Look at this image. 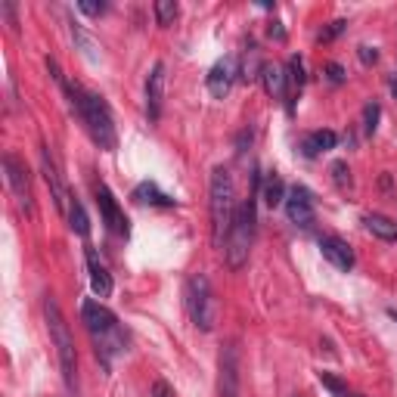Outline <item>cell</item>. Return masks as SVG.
<instances>
[{"label": "cell", "instance_id": "cell-8", "mask_svg": "<svg viewBox=\"0 0 397 397\" xmlns=\"http://www.w3.org/2000/svg\"><path fill=\"white\" fill-rule=\"evenodd\" d=\"M0 165H4V181H6V186H10L19 212L25 217H35V193H31V177H28L25 161H19L13 152H4Z\"/></svg>", "mask_w": 397, "mask_h": 397}, {"label": "cell", "instance_id": "cell-2", "mask_svg": "<svg viewBox=\"0 0 397 397\" xmlns=\"http://www.w3.org/2000/svg\"><path fill=\"white\" fill-rule=\"evenodd\" d=\"M81 320L87 326L93 348H97V357L103 360V367L109 369L118 357L128 354V329L121 326V320L115 317V310H109L103 301L87 298L81 305Z\"/></svg>", "mask_w": 397, "mask_h": 397}, {"label": "cell", "instance_id": "cell-5", "mask_svg": "<svg viewBox=\"0 0 397 397\" xmlns=\"http://www.w3.org/2000/svg\"><path fill=\"white\" fill-rule=\"evenodd\" d=\"M258 199H261L258 193H252L236 208L230 236L224 243V258H227L230 270H243L248 261V252H252V243H255V230H258Z\"/></svg>", "mask_w": 397, "mask_h": 397}, {"label": "cell", "instance_id": "cell-34", "mask_svg": "<svg viewBox=\"0 0 397 397\" xmlns=\"http://www.w3.org/2000/svg\"><path fill=\"white\" fill-rule=\"evenodd\" d=\"M388 317H391V320L397 323V307H388Z\"/></svg>", "mask_w": 397, "mask_h": 397}, {"label": "cell", "instance_id": "cell-11", "mask_svg": "<svg viewBox=\"0 0 397 397\" xmlns=\"http://www.w3.org/2000/svg\"><path fill=\"white\" fill-rule=\"evenodd\" d=\"M286 217L295 224V227H301V230H310L314 227V196H310V190L307 186H301V183H295L289 186V196H286Z\"/></svg>", "mask_w": 397, "mask_h": 397}, {"label": "cell", "instance_id": "cell-24", "mask_svg": "<svg viewBox=\"0 0 397 397\" xmlns=\"http://www.w3.org/2000/svg\"><path fill=\"white\" fill-rule=\"evenodd\" d=\"M379 118H382V106L372 99V103L363 106V134L372 137L379 130Z\"/></svg>", "mask_w": 397, "mask_h": 397}, {"label": "cell", "instance_id": "cell-21", "mask_svg": "<svg viewBox=\"0 0 397 397\" xmlns=\"http://www.w3.org/2000/svg\"><path fill=\"white\" fill-rule=\"evenodd\" d=\"M286 196H289V186L283 183V177L270 174L267 183H264V193H261L264 205H267V208H279V205H286Z\"/></svg>", "mask_w": 397, "mask_h": 397}, {"label": "cell", "instance_id": "cell-26", "mask_svg": "<svg viewBox=\"0 0 397 397\" xmlns=\"http://www.w3.org/2000/svg\"><path fill=\"white\" fill-rule=\"evenodd\" d=\"M345 28H348V19H336V22H329L323 31H320V37L317 41L320 44H326V41H336L338 35H345Z\"/></svg>", "mask_w": 397, "mask_h": 397}, {"label": "cell", "instance_id": "cell-27", "mask_svg": "<svg viewBox=\"0 0 397 397\" xmlns=\"http://www.w3.org/2000/svg\"><path fill=\"white\" fill-rule=\"evenodd\" d=\"M357 56H360L363 66H376V62H379V50H376V47H369V44H360V47H357Z\"/></svg>", "mask_w": 397, "mask_h": 397}, {"label": "cell", "instance_id": "cell-3", "mask_svg": "<svg viewBox=\"0 0 397 397\" xmlns=\"http://www.w3.org/2000/svg\"><path fill=\"white\" fill-rule=\"evenodd\" d=\"M208 208H212V243L224 252V243L230 236L233 217H236V183H233L230 168L217 165L208 181Z\"/></svg>", "mask_w": 397, "mask_h": 397}, {"label": "cell", "instance_id": "cell-17", "mask_svg": "<svg viewBox=\"0 0 397 397\" xmlns=\"http://www.w3.org/2000/svg\"><path fill=\"white\" fill-rule=\"evenodd\" d=\"M130 199L140 202V205H159V208H177V199L168 196V193L159 190V183L155 181H143L134 186V193H130Z\"/></svg>", "mask_w": 397, "mask_h": 397}, {"label": "cell", "instance_id": "cell-35", "mask_svg": "<svg viewBox=\"0 0 397 397\" xmlns=\"http://www.w3.org/2000/svg\"><path fill=\"white\" fill-rule=\"evenodd\" d=\"M295 397H298V394H295Z\"/></svg>", "mask_w": 397, "mask_h": 397}, {"label": "cell", "instance_id": "cell-30", "mask_svg": "<svg viewBox=\"0 0 397 397\" xmlns=\"http://www.w3.org/2000/svg\"><path fill=\"white\" fill-rule=\"evenodd\" d=\"M0 13L6 16V22H10V28H13V31H19V22H16V4L4 0V4H0Z\"/></svg>", "mask_w": 397, "mask_h": 397}, {"label": "cell", "instance_id": "cell-6", "mask_svg": "<svg viewBox=\"0 0 397 397\" xmlns=\"http://www.w3.org/2000/svg\"><path fill=\"white\" fill-rule=\"evenodd\" d=\"M186 314L199 332H214L217 326V298L205 274H193L186 279Z\"/></svg>", "mask_w": 397, "mask_h": 397}, {"label": "cell", "instance_id": "cell-32", "mask_svg": "<svg viewBox=\"0 0 397 397\" xmlns=\"http://www.w3.org/2000/svg\"><path fill=\"white\" fill-rule=\"evenodd\" d=\"M267 35L274 37V41H286V28H283V22H274V25L267 28Z\"/></svg>", "mask_w": 397, "mask_h": 397}, {"label": "cell", "instance_id": "cell-18", "mask_svg": "<svg viewBox=\"0 0 397 397\" xmlns=\"http://www.w3.org/2000/svg\"><path fill=\"white\" fill-rule=\"evenodd\" d=\"M338 146V134L336 130H310V134H305V140H301V152L307 155V159H317V155L329 152Z\"/></svg>", "mask_w": 397, "mask_h": 397}, {"label": "cell", "instance_id": "cell-29", "mask_svg": "<svg viewBox=\"0 0 397 397\" xmlns=\"http://www.w3.org/2000/svg\"><path fill=\"white\" fill-rule=\"evenodd\" d=\"M78 10H81L84 16H103L106 4H90V0H81V4H78Z\"/></svg>", "mask_w": 397, "mask_h": 397}, {"label": "cell", "instance_id": "cell-1", "mask_svg": "<svg viewBox=\"0 0 397 397\" xmlns=\"http://www.w3.org/2000/svg\"><path fill=\"white\" fill-rule=\"evenodd\" d=\"M62 93L68 97V109L78 115V121L84 124V130L90 134V140L99 146L103 152H115L118 149V130H115V118L112 109L99 93L84 90L78 81H62L59 84Z\"/></svg>", "mask_w": 397, "mask_h": 397}, {"label": "cell", "instance_id": "cell-4", "mask_svg": "<svg viewBox=\"0 0 397 397\" xmlns=\"http://www.w3.org/2000/svg\"><path fill=\"white\" fill-rule=\"evenodd\" d=\"M44 317H47V329H50V341H53V348H56V360H59L66 391L78 397V351H75L72 329H68L56 298H44Z\"/></svg>", "mask_w": 397, "mask_h": 397}, {"label": "cell", "instance_id": "cell-14", "mask_svg": "<svg viewBox=\"0 0 397 397\" xmlns=\"http://www.w3.org/2000/svg\"><path fill=\"white\" fill-rule=\"evenodd\" d=\"M320 255L326 261L332 264V267H338V270H354V264H357V258H354V248L348 245V239H341V236H320Z\"/></svg>", "mask_w": 397, "mask_h": 397}, {"label": "cell", "instance_id": "cell-12", "mask_svg": "<svg viewBox=\"0 0 397 397\" xmlns=\"http://www.w3.org/2000/svg\"><path fill=\"white\" fill-rule=\"evenodd\" d=\"M236 75H239V62H236V56H224V59H217L214 66H212V72H208V78H205L208 93H212L214 99H224V97L230 93L233 81H236Z\"/></svg>", "mask_w": 397, "mask_h": 397}, {"label": "cell", "instance_id": "cell-33", "mask_svg": "<svg viewBox=\"0 0 397 397\" xmlns=\"http://www.w3.org/2000/svg\"><path fill=\"white\" fill-rule=\"evenodd\" d=\"M391 93H394V99H397V75H391Z\"/></svg>", "mask_w": 397, "mask_h": 397}, {"label": "cell", "instance_id": "cell-31", "mask_svg": "<svg viewBox=\"0 0 397 397\" xmlns=\"http://www.w3.org/2000/svg\"><path fill=\"white\" fill-rule=\"evenodd\" d=\"M152 397H174V394H171V385H168V382H161V379H159V382L152 385Z\"/></svg>", "mask_w": 397, "mask_h": 397}, {"label": "cell", "instance_id": "cell-7", "mask_svg": "<svg viewBox=\"0 0 397 397\" xmlns=\"http://www.w3.org/2000/svg\"><path fill=\"white\" fill-rule=\"evenodd\" d=\"M217 397H243V351L239 341H227L217 357Z\"/></svg>", "mask_w": 397, "mask_h": 397}, {"label": "cell", "instance_id": "cell-22", "mask_svg": "<svg viewBox=\"0 0 397 397\" xmlns=\"http://www.w3.org/2000/svg\"><path fill=\"white\" fill-rule=\"evenodd\" d=\"M177 10H181V6H177V0H155V4H152L155 22H159L161 28H168L171 22L177 19Z\"/></svg>", "mask_w": 397, "mask_h": 397}, {"label": "cell", "instance_id": "cell-16", "mask_svg": "<svg viewBox=\"0 0 397 397\" xmlns=\"http://www.w3.org/2000/svg\"><path fill=\"white\" fill-rule=\"evenodd\" d=\"M261 84H264V90H267V97L289 99V72H286V66H279V62H264Z\"/></svg>", "mask_w": 397, "mask_h": 397}, {"label": "cell", "instance_id": "cell-25", "mask_svg": "<svg viewBox=\"0 0 397 397\" xmlns=\"http://www.w3.org/2000/svg\"><path fill=\"white\" fill-rule=\"evenodd\" d=\"M332 181L338 183V190H348L351 186V168H348V161H332Z\"/></svg>", "mask_w": 397, "mask_h": 397}, {"label": "cell", "instance_id": "cell-28", "mask_svg": "<svg viewBox=\"0 0 397 397\" xmlns=\"http://www.w3.org/2000/svg\"><path fill=\"white\" fill-rule=\"evenodd\" d=\"M326 78H329L332 84H341L345 81V66H341V62H326Z\"/></svg>", "mask_w": 397, "mask_h": 397}, {"label": "cell", "instance_id": "cell-15", "mask_svg": "<svg viewBox=\"0 0 397 397\" xmlns=\"http://www.w3.org/2000/svg\"><path fill=\"white\" fill-rule=\"evenodd\" d=\"M84 261H87V274H90V289L97 298H109L112 295V274L103 261H99L97 248H84Z\"/></svg>", "mask_w": 397, "mask_h": 397}, {"label": "cell", "instance_id": "cell-10", "mask_svg": "<svg viewBox=\"0 0 397 397\" xmlns=\"http://www.w3.org/2000/svg\"><path fill=\"white\" fill-rule=\"evenodd\" d=\"M97 205H99V221L106 224V230L115 233V236H128L130 221H128V214L121 212L118 199H115V193L109 190L106 183H97Z\"/></svg>", "mask_w": 397, "mask_h": 397}, {"label": "cell", "instance_id": "cell-9", "mask_svg": "<svg viewBox=\"0 0 397 397\" xmlns=\"http://www.w3.org/2000/svg\"><path fill=\"white\" fill-rule=\"evenodd\" d=\"M165 84H168V66L165 62H152L149 75H146V87H143V99H146V118L155 124L161 118V106H165Z\"/></svg>", "mask_w": 397, "mask_h": 397}, {"label": "cell", "instance_id": "cell-19", "mask_svg": "<svg viewBox=\"0 0 397 397\" xmlns=\"http://www.w3.org/2000/svg\"><path fill=\"white\" fill-rule=\"evenodd\" d=\"M66 214H68V227H72L75 236L87 239V236H90V217H87V212H84V205H81V199H78L75 193H68V208H66Z\"/></svg>", "mask_w": 397, "mask_h": 397}, {"label": "cell", "instance_id": "cell-20", "mask_svg": "<svg viewBox=\"0 0 397 397\" xmlns=\"http://www.w3.org/2000/svg\"><path fill=\"white\" fill-rule=\"evenodd\" d=\"M363 227H367L376 239H382V243H397V221H391V217L372 212V214L363 217Z\"/></svg>", "mask_w": 397, "mask_h": 397}, {"label": "cell", "instance_id": "cell-23", "mask_svg": "<svg viewBox=\"0 0 397 397\" xmlns=\"http://www.w3.org/2000/svg\"><path fill=\"white\" fill-rule=\"evenodd\" d=\"M320 385L329 391L332 397H363V394H357V391H351L345 382H341L338 376H332V372H320Z\"/></svg>", "mask_w": 397, "mask_h": 397}, {"label": "cell", "instance_id": "cell-13", "mask_svg": "<svg viewBox=\"0 0 397 397\" xmlns=\"http://www.w3.org/2000/svg\"><path fill=\"white\" fill-rule=\"evenodd\" d=\"M41 174H44L47 186H50V199H53V205H56V212L66 214V208H68V193H66V183H62L59 168H56V161H53V155H50V149H47V146L41 149Z\"/></svg>", "mask_w": 397, "mask_h": 397}]
</instances>
